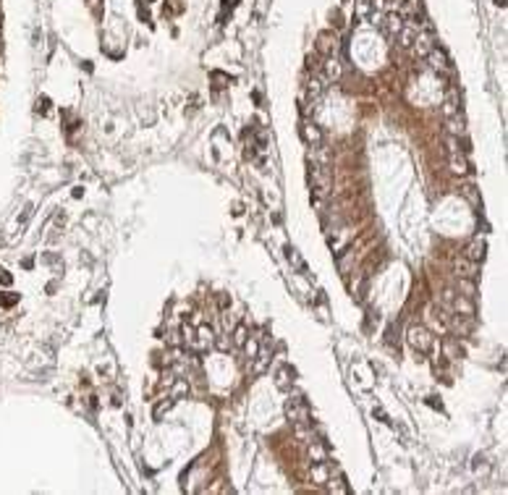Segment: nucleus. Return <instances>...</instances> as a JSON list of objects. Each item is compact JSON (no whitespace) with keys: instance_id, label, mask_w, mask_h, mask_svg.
<instances>
[{"instance_id":"9b49d317","label":"nucleus","mask_w":508,"mask_h":495,"mask_svg":"<svg viewBox=\"0 0 508 495\" xmlns=\"http://www.w3.org/2000/svg\"><path fill=\"white\" fill-rule=\"evenodd\" d=\"M336 48H338V37L333 34V32H322L320 37H317V50L322 53V55H333L336 53Z\"/></svg>"},{"instance_id":"473e14b6","label":"nucleus","mask_w":508,"mask_h":495,"mask_svg":"<svg viewBox=\"0 0 508 495\" xmlns=\"http://www.w3.org/2000/svg\"><path fill=\"white\" fill-rule=\"evenodd\" d=\"M16 299H18V296H3V299H0V304H3V307H11Z\"/></svg>"},{"instance_id":"6ab92c4d","label":"nucleus","mask_w":508,"mask_h":495,"mask_svg":"<svg viewBox=\"0 0 508 495\" xmlns=\"http://www.w3.org/2000/svg\"><path fill=\"white\" fill-rule=\"evenodd\" d=\"M294 380V370H289V367H283V370H278V375H275V385L280 388V391H289V382Z\"/></svg>"},{"instance_id":"f257e3e1","label":"nucleus","mask_w":508,"mask_h":495,"mask_svg":"<svg viewBox=\"0 0 508 495\" xmlns=\"http://www.w3.org/2000/svg\"><path fill=\"white\" fill-rule=\"evenodd\" d=\"M406 341H409V346L419 354V359H422L430 349H432V333L427 330V328H422V325H411L409 330H406Z\"/></svg>"},{"instance_id":"c85d7f7f","label":"nucleus","mask_w":508,"mask_h":495,"mask_svg":"<svg viewBox=\"0 0 508 495\" xmlns=\"http://www.w3.org/2000/svg\"><path fill=\"white\" fill-rule=\"evenodd\" d=\"M446 351H448V356H451V359H456V356H461V354H463V349H461V346H456V341H453V338H448V341H446Z\"/></svg>"},{"instance_id":"423d86ee","label":"nucleus","mask_w":508,"mask_h":495,"mask_svg":"<svg viewBox=\"0 0 508 495\" xmlns=\"http://www.w3.org/2000/svg\"><path fill=\"white\" fill-rule=\"evenodd\" d=\"M312 186H315V197H325L327 194V189H330V173H327V168H322V165L312 168Z\"/></svg>"},{"instance_id":"6e6552de","label":"nucleus","mask_w":508,"mask_h":495,"mask_svg":"<svg viewBox=\"0 0 508 495\" xmlns=\"http://www.w3.org/2000/svg\"><path fill=\"white\" fill-rule=\"evenodd\" d=\"M484 254H488V244H484V239H472L467 244V249H463V257L477 262V265L484 260Z\"/></svg>"},{"instance_id":"1a4fd4ad","label":"nucleus","mask_w":508,"mask_h":495,"mask_svg":"<svg viewBox=\"0 0 508 495\" xmlns=\"http://www.w3.org/2000/svg\"><path fill=\"white\" fill-rule=\"evenodd\" d=\"M427 60L432 63V69H435V71H451V58L446 55V50H443V48H437V45L427 53Z\"/></svg>"},{"instance_id":"f3484780","label":"nucleus","mask_w":508,"mask_h":495,"mask_svg":"<svg viewBox=\"0 0 508 495\" xmlns=\"http://www.w3.org/2000/svg\"><path fill=\"white\" fill-rule=\"evenodd\" d=\"M322 71H325V79H327V81H333V79L341 76V63H338L333 55H330V58L322 63Z\"/></svg>"},{"instance_id":"a878e982","label":"nucleus","mask_w":508,"mask_h":495,"mask_svg":"<svg viewBox=\"0 0 508 495\" xmlns=\"http://www.w3.org/2000/svg\"><path fill=\"white\" fill-rule=\"evenodd\" d=\"M461 194H463V197H467V199L472 202V205H474V207L479 205V194H477V189H474L472 184H467V186H463V189H461Z\"/></svg>"},{"instance_id":"a211bd4d","label":"nucleus","mask_w":508,"mask_h":495,"mask_svg":"<svg viewBox=\"0 0 508 495\" xmlns=\"http://www.w3.org/2000/svg\"><path fill=\"white\" fill-rule=\"evenodd\" d=\"M322 89H325V84H322V79H317V76L306 81V95H309V97H312V102H317V100H320V95H322Z\"/></svg>"},{"instance_id":"f8f14e48","label":"nucleus","mask_w":508,"mask_h":495,"mask_svg":"<svg viewBox=\"0 0 508 495\" xmlns=\"http://www.w3.org/2000/svg\"><path fill=\"white\" fill-rule=\"evenodd\" d=\"M453 270H456V275H458V278H469V281H474V278H477V262H472V260H467V257L456 260Z\"/></svg>"},{"instance_id":"4468645a","label":"nucleus","mask_w":508,"mask_h":495,"mask_svg":"<svg viewBox=\"0 0 508 495\" xmlns=\"http://www.w3.org/2000/svg\"><path fill=\"white\" fill-rule=\"evenodd\" d=\"M414 48H416V53H419V55H425V58H427V53L435 48V42H432V32H427V34H416Z\"/></svg>"},{"instance_id":"72a5a7b5","label":"nucleus","mask_w":508,"mask_h":495,"mask_svg":"<svg viewBox=\"0 0 508 495\" xmlns=\"http://www.w3.org/2000/svg\"><path fill=\"white\" fill-rule=\"evenodd\" d=\"M0 283H6V286L11 283V275L6 273V270H0Z\"/></svg>"},{"instance_id":"f704fd0d","label":"nucleus","mask_w":508,"mask_h":495,"mask_svg":"<svg viewBox=\"0 0 508 495\" xmlns=\"http://www.w3.org/2000/svg\"><path fill=\"white\" fill-rule=\"evenodd\" d=\"M220 307H231V296H226V294H220Z\"/></svg>"},{"instance_id":"412c9836","label":"nucleus","mask_w":508,"mask_h":495,"mask_svg":"<svg viewBox=\"0 0 508 495\" xmlns=\"http://www.w3.org/2000/svg\"><path fill=\"white\" fill-rule=\"evenodd\" d=\"M285 257H289V262L299 270V273H306V265H304V260L299 257V252L294 249V246H285Z\"/></svg>"},{"instance_id":"2eb2a0df","label":"nucleus","mask_w":508,"mask_h":495,"mask_svg":"<svg viewBox=\"0 0 508 495\" xmlns=\"http://www.w3.org/2000/svg\"><path fill=\"white\" fill-rule=\"evenodd\" d=\"M399 37V45L401 48H414V39H416V27L414 24H404V29L395 34Z\"/></svg>"},{"instance_id":"7ed1b4c3","label":"nucleus","mask_w":508,"mask_h":495,"mask_svg":"<svg viewBox=\"0 0 508 495\" xmlns=\"http://www.w3.org/2000/svg\"><path fill=\"white\" fill-rule=\"evenodd\" d=\"M285 414H289V419L296 422V424L312 422V419H309V406H306L304 398H291L289 403H285Z\"/></svg>"},{"instance_id":"bb28decb","label":"nucleus","mask_w":508,"mask_h":495,"mask_svg":"<svg viewBox=\"0 0 508 495\" xmlns=\"http://www.w3.org/2000/svg\"><path fill=\"white\" fill-rule=\"evenodd\" d=\"M244 351H247V356H249V359H254V356H257V351H259V338H247Z\"/></svg>"},{"instance_id":"aec40b11","label":"nucleus","mask_w":508,"mask_h":495,"mask_svg":"<svg viewBox=\"0 0 508 495\" xmlns=\"http://www.w3.org/2000/svg\"><path fill=\"white\" fill-rule=\"evenodd\" d=\"M374 16V0H357V18Z\"/></svg>"},{"instance_id":"c9c22d12","label":"nucleus","mask_w":508,"mask_h":495,"mask_svg":"<svg viewBox=\"0 0 508 495\" xmlns=\"http://www.w3.org/2000/svg\"><path fill=\"white\" fill-rule=\"evenodd\" d=\"M495 6H500V8H503V6H505V0H495Z\"/></svg>"},{"instance_id":"e433bc0d","label":"nucleus","mask_w":508,"mask_h":495,"mask_svg":"<svg viewBox=\"0 0 508 495\" xmlns=\"http://www.w3.org/2000/svg\"><path fill=\"white\" fill-rule=\"evenodd\" d=\"M388 3H390V0H388Z\"/></svg>"},{"instance_id":"2f4dec72","label":"nucleus","mask_w":508,"mask_h":495,"mask_svg":"<svg viewBox=\"0 0 508 495\" xmlns=\"http://www.w3.org/2000/svg\"><path fill=\"white\" fill-rule=\"evenodd\" d=\"M212 343H217V349H220V351H228V349L233 346V343H231V338H228V335H220V338H215Z\"/></svg>"},{"instance_id":"b1692460","label":"nucleus","mask_w":508,"mask_h":495,"mask_svg":"<svg viewBox=\"0 0 508 495\" xmlns=\"http://www.w3.org/2000/svg\"><path fill=\"white\" fill-rule=\"evenodd\" d=\"M173 403H175V398H173V396H168L165 401H160L158 406H154V419H160L165 412H170V409H173Z\"/></svg>"},{"instance_id":"5701e85b","label":"nucleus","mask_w":508,"mask_h":495,"mask_svg":"<svg viewBox=\"0 0 508 495\" xmlns=\"http://www.w3.org/2000/svg\"><path fill=\"white\" fill-rule=\"evenodd\" d=\"M268 362H270V354L259 349V351H257V356H254V367H252V370H254V375L264 372V367H268Z\"/></svg>"},{"instance_id":"dca6fc26","label":"nucleus","mask_w":508,"mask_h":495,"mask_svg":"<svg viewBox=\"0 0 508 495\" xmlns=\"http://www.w3.org/2000/svg\"><path fill=\"white\" fill-rule=\"evenodd\" d=\"M309 459H315V464H325L327 448H325L320 440H309Z\"/></svg>"},{"instance_id":"4be33fe9","label":"nucleus","mask_w":508,"mask_h":495,"mask_svg":"<svg viewBox=\"0 0 508 495\" xmlns=\"http://www.w3.org/2000/svg\"><path fill=\"white\" fill-rule=\"evenodd\" d=\"M231 335H233V338H231V343H233V346H244V343H247V338H249V330H247V325H236Z\"/></svg>"},{"instance_id":"39448f33","label":"nucleus","mask_w":508,"mask_h":495,"mask_svg":"<svg viewBox=\"0 0 508 495\" xmlns=\"http://www.w3.org/2000/svg\"><path fill=\"white\" fill-rule=\"evenodd\" d=\"M378 24H380V29H383V34H385V37H393V39H395V34H399V32L404 29L406 21L401 18V13H385V16H383V21H378Z\"/></svg>"},{"instance_id":"c756f323","label":"nucleus","mask_w":508,"mask_h":495,"mask_svg":"<svg viewBox=\"0 0 508 495\" xmlns=\"http://www.w3.org/2000/svg\"><path fill=\"white\" fill-rule=\"evenodd\" d=\"M312 475H315V480L322 485V482H327V471H325V464H317L315 469H312Z\"/></svg>"},{"instance_id":"f03ea898","label":"nucleus","mask_w":508,"mask_h":495,"mask_svg":"<svg viewBox=\"0 0 508 495\" xmlns=\"http://www.w3.org/2000/svg\"><path fill=\"white\" fill-rule=\"evenodd\" d=\"M401 18H409V24H425L427 21V16H425V6H422V0H404V6H401Z\"/></svg>"},{"instance_id":"0eeeda50","label":"nucleus","mask_w":508,"mask_h":495,"mask_svg":"<svg viewBox=\"0 0 508 495\" xmlns=\"http://www.w3.org/2000/svg\"><path fill=\"white\" fill-rule=\"evenodd\" d=\"M212 341H215V333H212V328H210V325H200V328L194 330L191 346H194L196 351H202V349H210V346H212Z\"/></svg>"},{"instance_id":"393cba45","label":"nucleus","mask_w":508,"mask_h":495,"mask_svg":"<svg viewBox=\"0 0 508 495\" xmlns=\"http://www.w3.org/2000/svg\"><path fill=\"white\" fill-rule=\"evenodd\" d=\"M458 288L463 291L461 296H469V299H474V296H477V291H474V283H472L469 278H458Z\"/></svg>"},{"instance_id":"9d476101","label":"nucleus","mask_w":508,"mask_h":495,"mask_svg":"<svg viewBox=\"0 0 508 495\" xmlns=\"http://www.w3.org/2000/svg\"><path fill=\"white\" fill-rule=\"evenodd\" d=\"M301 137H304L306 144H312V147H320V144H322V131H320V126H315L312 121H304V123H301Z\"/></svg>"},{"instance_id":"cd10ccee","label":"nucleus","mask_w":508,"mask_h":495,"mask_svg":"<svg viewBox=\"0 0 508 495\" xmlns=\"http://www.w3.org/2000/svg\"><path fill=\"white\" fill-rule=\"evenodd\" d=\"M184 393H189L186 380H175V382H173V391H170V396H173V398H179V396H184Z\"/></svg>"},{"instance_id":"20e7f679","label":"nucleus","mask_w":508,"mask_h":495,"mask_svg":"<svg viewBox=\"0 0 508 495\" xmlns=\"http://www.w3.org/2000/svg\"><path fill=\"white\" fill-rule=\"evenodd\" d=\"M448 163H451V170H453V173H458V176L469 173V160L458 152V147H456V139H453V137L448 139Z\"/></svg>"},{"instance_id":"ddd939ff","label":"nucleus","mask_w":508,"mask_h":495,"mask_svg":"<svg viewBox=\"0 0 508 495\" xmlns=\"http://www.w3.org/2000/svg\"><path fill=\"white\" fill-rule=\"evenodd\" d=\"M453 312H456V317H474V304H472V299H469V296H458V299L453 302Z\"/></svg>"},{"instance_id":"7c9ffc66","label":"nucleus","mask_w":508,"mask_h":495,"mask_svg":"<svg viewBox=\"0 0 508 495\" xmlns=\"http://www.w3.org/2000/svg\"><path fill=\"white\" fill-rule=\"evenodd\" d=\"M343 482H346L343 477H336V480H330V490H336V492H348V487H346Z\"/></svg>"}]
</instances>
